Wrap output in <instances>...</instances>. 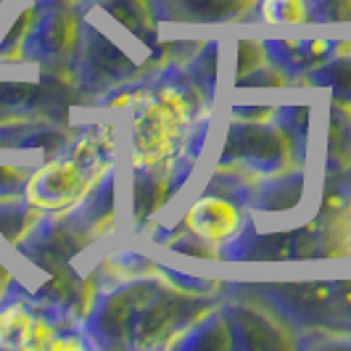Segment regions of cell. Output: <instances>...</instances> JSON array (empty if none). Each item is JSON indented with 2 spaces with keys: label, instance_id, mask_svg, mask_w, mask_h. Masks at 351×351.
I'll use <instances>...</instances> for the list:
<instances>
[{
  "label": "cell",
  "instance_id": "cell-1",
  "mask_svg": "<svg viewBox=\"0 0 351 351\" xmlns=\"http://www.w3.org/2000/svg\"><path fill=\"white\" fill-rule=\"evenodd\" d=\"M98 288L80 333L98 349H175L204 315L219 306L217 293H195L177 285L158 264L127 254L95 269Z\"/></svg>",
  "mask_w": 351,
  "mask_h": 351
},
{
  "label": "cell",
  "instance_id": "cell-2",
  "mask_svg": "<svg viewBox=\"0 0 351 351\" xmlns=\"http://www.w3.org/2000/svg\"><path fill=\"white\" fill-rule=\"evenodd\" d=\"M80 29L69 77L80 101L132 88L156 77L167 64H185L180 43L161 40L151 0H77Z\"/></svg>",
  "mask_w": 351,
  "mask_h": 351
},
{
  "label": "cell",
  "instance_id": "cell-3",
  "mask_svg": "<svg viewBox=\"0 0 351 351\" xmlns=\"http://www.w3.org/2000/svg\"><path fill=\"white\" fill-rule=\"evenodd\" d=\"M351 254V214L322 209L312 222L282 232L262 235L248 228L228 248L219 251V259L230 262H285V259H328Z\"/></svg>",
  "mask_w": 351,
  "mask_h": 351
},
{
  "label": "cell",
  "instance_id": "cell-4",
  "mask_svg": "<svg viewBox=\"0 0 351 351\" xmlns=\"http://www.w3.org/2000/svg\"><path fill=\"white\" fill-rule=\"evenodd\" d=\"M238 291L272 306L296 333H351V280L248 282Z\"/></svg>",
  "mask_w": 351,
  "mask_h": 351
},
{
  "label": "cell",
  "instance_id": "cell-5",
  "mask_svg": "<svg viewBox=\"0 0 351 351\" xmlns=\"http://www.w3.org/2000/svg\"><path fill=\"white\" fill-rule=\"evenodd\" d=\"M80 101L69 69L40 66L37 82H0V124L58 122L69 124V111Z\"/></svg>",
  "mask_w": 351,
  "mask_h": 351
},
{
  "label": "cell",
  "instance_id": "cell-6",
  "mask_svg": "<svg viewBox=\"0 0 351 351\" xmlns=\"http://www.w3.org/2000/svg\"><path fill=\"white\" fill-rule=\"evenodd\" d=\"M93 241H95V235L74 217L71 209L45 211L35 222V228L19 241L16 248L27 262L40 267L51 278V275L71 272L74 269L71 262Z\"/></svg>",
  "mask_w": 351,
  "mask_h": 351
},
{
  "label": "cell",
  "instance_id": "cell-7",
  "mask_svg": "<svg viewBox=\"0 0 351 351\" xmlns=\"http://www.w3.org/2000/svg\"><path fill=\"white\" fill-rule=\"evenodd\" d=\"M77 0H32V21L21 43V61L69 69L71 51L77 45Z\"/></svg>",
  "mask_w": 351,
  "mask_h": 351
},
{
  "label": "cell",
  "instance_id": "cell-8",
  "mask_svg": "<svg viewBox=\"0 0 351 351\" xmlns=\"http://www.w3.org/2000/svg\"><path fill=\"white\" fill-rule=\"evenodd\" d=\"M219 164H238L264 177L293 169L296 154L291 138L275 119L269 122L232 119L228 127L225 148L219 154Z\"/></svg>",
  "mask_w": 351,
  "mask_h": 351
},
{
  "label": "cell",
  "instance_id": "cell-9",
  "mask_svg": "<svg viewBox=\"0 0 351 351\" xmlns=\"http://www.w3.org/2000/svg\"><path fill=\"white\" fill-rule=\"evenodd\" d=\"M204 141V130H198L193 138V145H182V151H175L169 156L135 164L132 172V219L135 225H148L151 217L161 211L172 198L177 188L188 180L191 169L198 156V148Z\"/></svg>",
  "mask_w": 351,
  "mask_h": 351
},
{
  "label": "cell",
  "instance_id": "cell-10",
  "mask_svg": "<svg viewBox=\"0 0 351 351\" xmlns=\"http://www.w3.org/2000/svg\"><path fill=\"white\" fill-rule=\"evenodd\" d=\"M228 293L230 301H222V312L228 317L235 351H288L299 346L296 330L272 306L238 288Z\"/></svg>",
  "mask_w": 351,
  "mask_h": 351
},
{
  "label": "cell",
  "instance_id": "cell-11",
  "mask_svg": "<svg viewBox=\"0 0 351 351\" xmlns=\"http://www.w3.org/2000/svg\"><path fill=\"white\" fill-rule=\"evenodd\" d=\"M98 177H93L69 154L56 161H45L27 180L24 198L35 204L40 211H66L82 201L88 188Z\"/></svg>",
  "mask_w": 351,
  "mask_h": 351
},
{
  "label": "cell",
  "instance_id": "cell-12",
  "mask_svg": "<svg viewBox=\"0 0 351 351\" xmlns=\"http://www.w3.org/2000/svg\"><path fill=\"white\" fill-rule=\"evenodd\" d=\"M53 333L56 328L19 293L11 280L0 301V349H48Z\"/></svg>",
  "mask_w": 351,
  "mask_h": 351
},
{
  "label": "cell",
  "instance_id": "cell-13",
  "mask_svg": "<svg viewBox=\"0 0 351 351\" xmlns=\"http://www.w3.org/2000/svg\"><path fill=\"white\" fill-rule=\"evenodd\" d=\"M264 53L272 66L285 77H306L328 58L351 53L346 40H319V37H288V40H264Z\"/></svg>",
  "mask_w": 351,
  "mask_h": 351
},
{
  "label": "cell",
  "instance_id": "cell-14",
  "mask_svg": "<svg viewBox=\"0 0 351 351\" xmlns=\"http://www.w3.org/2000/svg\"><path fill=\"white\" fill-rule=\"evenodd\" d=\"M259 0H151L161 24H238L248 21Z\"/></svg>",
  "mask_w": 351,
  "mask_h": 351
},
{
  "label": "cell",
  "instance_id": "cell-15",
  "mask_svg": "<svg viewBox=\"0 0 351 351\" xmlns=\"http://www.w3.org/2000/svg\"><path fill=\"white\" fill-rule=\"evenodd\" d=\"M180 225H182V230H188V232H193L198 238H204L206 243L217 246V243L232 241L238 235V230H241V211L228 198L206 193L185 209Z\"/></svg>",
  "mask_w": 351,
  "mask_h": 351
},
{
  "label": "cell",
  "instance_id": "cell-16",
  "mask_svg": "<svg viewBox=\"0 0 351 351\" xmlns=\"http://www.w3.org/2000/svg\"><path fill=\"white\" fill-rule=\"evenodd\" d=\"M114 195H117V167L111 164L104 175L90 185L88 193L82 195V201H80L77 206H71L74 217H77L95 238H101L104 232H108V230L114 228V217H117Z\"/></svg>",
  "mask_w": 351,
  "mask_h": 351
},
{
  "label": "cell",
  "instance_id": "cell-17",
  "mask_svg": "<svg viewBox=\"0 0 351 351\" xmlns=\"http://www.w3.org/2000/svg\"><path fill=\"white\" fill-rule=\"evenodd\" d=\"M301 198H304V167L259 177L248 206L264 214H282L296 209Z\"/></svg>",
  "mask_w": 351,
  "mask_h": 351
},
{
  "label": "cell",
  "instance_id": "cell-18",
  "mask_svg": "<svg viewBox=\"0 0 351 351\" xmlns=\"http://www.w3.org/2000/svg\"><path fill=\"white\" fill-rule=\"evenodd\" d=\"M71 135L58 122H11L0 124V148H43L45 154L69 148Z\"/></svg>",
  "mask_w": 351,
  "mask_h": 351
},
{
  "label": "cell",
  "instance_id": "cell-19",
  "mask_svg": "<svg viewBox=\"0 0 351 351\" xmlns=\"http://www.w3.org/2000/svg\"><path fill=\"white\" fill-rule=\"evenodd\" d=\"M182 351H235L232 333H230L228 317L222 312V304L214 306L209 315H204L188 333L175 343Z\"/></svg>",
  "mask_w": 351,
  "mask_h": 351
},
{
  "label": "cell",
  "instance_id": "cell-20",
  "mask_svg": "<svg viewBox=\"0 0 351 351\" xmlns=\"http://www.w3.org/2000/svg\"><path fill=\"white\" fill-rule=\"evenodd\" d=\"M328 154L325 167L328 175H338L351 164V106L330 101L328 111Z\"/></svg>",
  "mask_w": 351,
  "mask_h": 351
},
{
  "label": "cell",
  "instance_id": "cell-21",
  "mask_svg": "<svg viewBox=\"0 0 351 351\" xmlns=\"http://www.w3.org/2000/svg\"><path fill=\"white\" fill-rule=\"evenodd\" d=\"M299 82L309 85V88H328L333 93L335 104L351 106V53L328 58L325 64H319Z\"/></svg>",
  "mask_w": 351,
  "mask_h": 351
},
{
  "label": "cell",
  "instance_id": "cell-22",
  "mask_svg": "<svg viewBox=\"0 0 351 351\" xmlns=\"http://www.w3.org/2000/svg\"><path fill=\"white\" fill-rule=\"evenodd\" d=\"M45 211H40L35 204H29L24 195L16 198H3L0 201V235L16 246L19 241L35 228V222Z\"/></svg>",
  "mask_w": 351,
  "mask_h": 351
},
{
  "label": "cell",
  "instance_id": "cell-23",
  "mask_svg": "<svg viewBox=\"0 0 351 351\" xmlns=\"http://www.w3.org/2000/svg\"><path fill=\"white\" fill-rule=\"evenodd\" d=\"M275 122L285 130V135L291 138L296 164L304 167L309 158V127H312V108L309 106H285L275 111Z\"/></svg>",
  "mask_w": 351,
  "mask_h": 351
},
{
  "label": "cell",
  "instance_id": "cell-24",
  "mask_svg": "<svg viewBox=\"0 0 351 351\" xmlns=\"http://www.w3.org/2000/svg\"><path fill=\"white\" fill-rule=\"evenodd\" d=\"M217 51H219L217 43H206V45H201V51L193 53V58H188L182 64L185 74L191 77V82L201 90V95L209 104L211 95H214V85H217Z\"/></svg>",
  "mask_w": 351,
  "mask_h": 351
},
{
  "label": "cell",
  "instance_id": "cell-25",
  "mask_svg": "<svg viewBox=\"0 0 351 351\" xmlns=\"http://www.w3.org/2000/svg\"><path fill=\"white\" fill-rule=\"evenodd\" d=\"M254 14L264 24H309L304 0H259Z\"/></svg>",
  "mask_w": 351,
  "mask_h": 351
},
{
  "label": "cell",
  "instance_id": "cell-26",
  "mask_svg": "<svg viewBox=\"0 0 351 351\" xmlns=\"http://www.w3.org/2000/svg\"><path fill=\"white\" fill-rule=\"evenodd\" d=\"M29 21H32V0L19 11L16 21L8 27L5 37L0 40V64L21 61V43H24V37H27Z\"/></svg>",
  "mask_w": 351,
  "mask_h": 351
},
{
  "label": "cell",
  "instance_id": "cell-27",
  "mask_svg": "<svg viewBox=\"0 0 351 351\" xmlns=\"http://www.w3.org/2000/svg\"><path fill=\"white\" fill-rule=\"evenodd\" d=\"M309 24H351V0H304Z\"/></svg>",
  "mask_w": 351,
  "mask_h": 351
},
{
  "label": "cell",
  "instance_id": "cell-28",
  "mask_svg": "<svg viewBox=\"0 0 351 351\" xmlns=\"http://www.w3.org/2000/svg\"><path fill=\"white\" fill-rule=\"evenodd\" d=\"M285 88V85H293V80L291 77H285L278 66H272L269 61H264L262 66H256V69L246 74V77H238L235 80V88Z\"/></svg>",
  "mask_w": 351,
  "mask_h": 351
},
{
  "label": "cell",
  "instance_id": "cell-29",
  "mask_svg": "<svg viewBox=\"0 0 351 351\" xmlns=\"http://www.w3.org/2000/svg\"><path fill=\"white\" fill-rule=\"evenodd\" d=\"M29 175H32V172L24 169V167H3V164H0V201H3V198L24 195Z\"/></svg>",
  "mask_w": 351,
  "mask_h": 351
},
{
  "label": "cell",
  "instance_id": "cell-30",
  "mask_svg": "<svg viewBox=\"0 0 351 351\" xmlns=\"http://www.w3.org/2000/svg\"><path fill=\"white\" fill-rule=\"evenodd\" d=\"M267 61V53H264V43L259 40H241L238 43V77H246L256 66H262Z\"/></svg>",
  "mask_w": 351,
  "mask_h": 351
},
{
  "label": "cell",
  "instance_id": "cell-31",
  "mask_svg": "<svg viewBox=\"0 0 351 351\" xmlns=\"http://www.w3.org/2000/svg\"><path fill=\"white\" fill-rule=\"evenodd\" d=\"M232 117L248 119V122H269L275 117V108H269V106H235Z\"/></svg>",
  "mask_w": 351,
  "mask_h": 351
},
{
  "label": "cell",
  "instance_id": "cell-32",
  "mask_svg": "<svg viewBox=\"0 0 351 351\" xmlns=\"http://www.w3.org/2000/svg\"><path fill=\"white\" fill-rule=\"evenodd\" d=\"M11 280H14V275H11V272L3 267V262H0V301H3V296H5V291H8Z\"/></svg>",
  "mask_w": 351,
  "mask_h": 351
}]
</instances>
